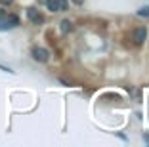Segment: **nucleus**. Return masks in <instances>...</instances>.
<instances>
[{
  "label": "nucleus",
  "instance_id": "nucleus-1",
  "mask_svg": "<svg viewBox=\"0 0 149 147\" xmlns=\"http://www.w3.org/2000/svg\"><path fill=\"white\" fill-rule=\"evenodd\" d=\"M31 56L35 61H38V63H46V61L50 59V52L46 50V48H40V46H35L31 50Z\"/></svg>",
  "mask_w": 149,
  "mask_h": 147
},
{
  "label": "nucleus",
  "instance_id": "nucleus-2",
  "mask_svg": "<svg viewBox=\"0 0 149 147\" xmlns=\"http://www.w3.org/2000/svg\"><path fill=\"white\" fill-rule=\"evenodd\" d=\"M132 40H134L136 46H141V44L147 40V29H145V27H138V29L134 31V35H132Z\"/></svg>",
  "mask_w": 149,
  "mask_h": 147
},
{
  "label": "nucleus",
  "instance_id": "nucleus-3",
  "mask_svg": "<svg viewBox=\"0 0 149 147\" xmlns=\"http://www.w3.org/2000/svg\"><path fill=\"white\" fill-rule=\"evenodd\" d=\"M27 17H29L31 23H35V25H42V23H44L42 13H40L36 8H27Z\"/></svg>",
  "mask_w": 149,
  "mask_h": 147
},
{
  "label": "nucleus",
  "instance_id": "nucleus-4",
  "mask_svg": "<svg viewBox=\"0 0 149 147\" xmlns=\"http://www.w3.org/2000/svg\"><path fill=\"white\" fill-rule=\"evenodd\" d=\"M59 31H61L63 35H67V33H71V31H73V23H71L69 19H63V21L59 23Z\"/></svg>",
  "mask_w": 149,
  "mask_h": 147
},
{
  "label": "nucleus",
  "instance_id": "nucleus-5",
  "mask_svg": "<svg viewBox=\"0 0 149 147\" xmlns=\"http://www.w3.org/2000/svg\"><path fill=\"white\" fill-rule=\"evenodd\" d=\"M44 4H46V8H48L52 13L54 12H59V2H57V0H46Z\"/></svg>",
  "mask_w": 149,
  "mask_h": 147
},
{
  "label": "nucleus",
  "instance_id": "nucleus-6",
  "mask_svg": "<svg viewBox=\"0 0 149 147\" xmlns=\"http://www.w3.org/2000/svg\"><path fill=\"white\" fill-rule=\"evenodd\" d=\"M6 21H8L12 27H17L19 25V17H17V15H13V13H12V15H6Z\"/></svg>",
  "mask_w": 149,
  "mask_h": 147
},
{
  "label": "nucleus",
  "instance_id": "nucleus-7",
  "mask_svg": "<svg viewBox=\"0 0 149 147\" xmlns=\"http://www.w3.org/2000/svg\"><path fill=\"white\" fill-rule=\"evenodd\" d=\"M138 17H149V6H141L138 10Z\"/></svg>",
  "mask_w": 149,
  "mask_h": 147
},
{
  "label": "nucleus",
  "instance_id": "nucleus-8",
  "mask_svg": "<svg viewBox=\"0 0 149 147\" xmlns=\"http://www.w3.org/2000/svg\"><path fill=\"white\" fill-rule=\"evenodd\" d=\"M59 2V12H67L69 10V0H57Z\"/></svg>",
  "mask_w": 149,
  "mask_h": 147
},
{
  "label": "nucleus",
  "instance_id": "nucleus-9",
  "mask_svg": "<svg viewBox=\"0 0 149 147\" xmlns=\"http://www.w3.org/2000/svg\"><path fill=\"white\" fill-rule=\"evenodd\" d=\"M10 29H12V25L6 21V17H4V19H0V31H10Z\"/></svg>",
  "mask_w": 149,
  "mask_h": 147
},
{
  "label": "nucleus",
  "instance_id": "nucleus-10",
  "mask_svg": "<svg viewBox=\"0 0 149 147\" xmlns=\"http://www.w3.org/2000/svg\"><path fill=\"white\" fill-rule=\"evenodd\" d=\"M0 2H2V4H4V6H10V4H12V2H13V0H0Z\"/></svg>",
  "mask_w": 149,
  "mask_h": 147
},
{
  "label": "nucleus",
  "instance_id": "nucleus-11",
  "mask_svg": "<svg viewBox=\"0 0 149 147\" xmlns=\"http://www.w3.org/2000/svg\"><path fill=\"white\" fill-rule=\"evenodd\" d=\"M73 4H77V6H82V4H84V0H73Z\"/></svg>",
  "mask_w": 149,
  "mask_h": 147
},
{
  "label": "nucleus",
  "instance_id": "nucleus-12",
  "mask_svg": "<svg viewBox=\"0 0 149 147\" xmlns=\"http://www.w3.org/2000/svg\"><path fill=\"white\" fill-rule=\"evenodd\" d=\"M6 15H8V13H6V12H4V10H0V19H4V17H6Z\"/></svg>",
  "mask_w": 149,
  "mask_h": 147
},
{
  "label": "nucleus",
  "instance_id": "nucleus-13",
  "mask_svg": "<svg viewBox=\"0 0 149 147\" xmlns=\"http://www.w3.org/2000/svg\"><path fill=\"white\" fill-rule=\"evenodd\" d=\"M143 139H145V141L149 143V134H143Z\"/></svg>",
  "mask_w": 149,
  "mask_h": 147
}]
</instances>
